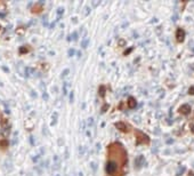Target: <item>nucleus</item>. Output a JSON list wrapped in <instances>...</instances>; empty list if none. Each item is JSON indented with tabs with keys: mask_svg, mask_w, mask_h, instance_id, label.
Segmentation results:
<instances>
[{
	"mask_svg": "<svg viewBox=\"0 0 194 176\" xmlns=\"http://www.w3.org/2000/svg\"><path fill=\"white\" fill-rule=\"evenodd\" d=\"M118 168H119V166H118L115 162L110 160V161L107 162V165H106V173L110 174V175H115Z\"/></svg>",
	"mask_w": 194,
	"mask_h": 176,
	"instance_id": "1",
	"label": "nucleus"
},
{
	"mask_svg": "<svg viewBox=\"0 0 194 176\" xmlns=\"http://www.w3.org/2000/svg\"><path fill=\"white\" fill-rule=\"evenodd\" d=\"M179 112L183 113V114H188L191 112V106L188 104H184V105H182L179 108Z\"/></svg>",
	"mask_w": 194,
	"mask_h": 176,
	"instance_id": "2",
	"label": "nucleus"
},
{
	"mask_svg": "<svg viewBox=\"0 0 194 176\" xmlns=\"http://www.w3.org/2000/svg\"><path fill=\"white\" fill-rule=\"evenodd\" d=\"M176 37H177V40L179 42H182L183 40H184V38H185V32L183 29H178L177 32H176Z\"/></svg>",
	"mask_w": 194,
	"mask_h": 176,
	"instance_id": "3",
	"label": "nucleus"
},
{
	"mask_svg": "<svg viewBox=\"0 0 194 176\" xmlns=\"http://www.w3.org/2000/svg\"><path fill=\"white\" fill-rule=\"evenodd\" d=\"M116 127H119V129H121V130H123V131H127V130H128L127 125H125L123 122H118V124H116Z\"/></svg>",
	"mask_w": 194,
	"mask_h": 176,
	"instance_id": "4",
	"label": "nucleus"
},
{
	"mask_svg": "<svg viewBox=\"0 0 194 176\" xmlns=\"http://www.w3.org/2000/svg\"><path fill=\"white\" fill-rule=\"evenodd\" d=\"M134 106H136V101H135V98L130 97L129 98V108H134Z\"/></svg>",
	"mask_w": 194,
	"mask_h": 176,
	"instance_id": "5",
	"label": "nucleus"
},
{
	"mask_svg": "<svg viewBox=\"0 0 194 176\" xmlns=\"http://www.w3.org/2000/svg\"><path fill=\"white\" fill-rule=\"evenodd\" d=\"M88 44H89V39H88V38H86V39L82 41V44H81V45H82V47L83 48H86L87 46H88Z\"/></svg>",
	"mask_w": 194,
	"mask_h": 176,
	"instance_id": "6",
	"label": "nucleus"
},
{
	"mask_svg": "<svg viewBox=\"0 0 194 176\" xmlns=\"http://www.w3.org/2000/svg\"><path fill=\"white\" fill-rule=\"evenodd\" d=\"M17 142V133L14 134V137H13V141H12V144H16Z\"/></svg>",
	"mask_w": 194,
	"mask_h": 176,
	"instance_id": "7",
	"label": "nucleus"
},
{
	"mask_svg": "<svg viewBox=\"0 0 194 176\" xmlns=\"http://www.w3.org/2000/svg\"><path fill=\"white\" fill-rule=\"evenodd\" d=\"M73 54H74V49H70L69 50V56H73Z\"/></svg>",
	"mask_w": 194,
	"mask_h": 176,
	"instance_id": "8",
	"label": "nucleus"
},
{
	"mask_svg": "<svg viewBox=\"0 0 194 176\" xmlns=\"http://www.w3.org/2000/svg\"><path fill=\"white\" fill-rule=\"evenodd\" d=\"M85 9H86V12H85V15H88V14H89V12H90V9H89L88 7H86Z\"/></svg>",
	"mask_w": 194,
	"mask_h": 176,
	"instance_id": "9",
	"label": "nucleus"
},
{
	"mask_svg": "<svg viewBox=\"0 0 194 176\" xmlns=\"http://www.w3.org/2000/svg\"><path fill=\"white\" fill-rule=\"evenodd\" d=\"M67 73H69V70L66 69V70H64V71H63V74H62V77H64V76H66Z\"/></svg>",
	"mask_w": 194,
	"mask_h": 176,
	"instance_id": "10",
	"label": "nucleus"
},
{
	"mask_svg": "<svg viewBox=\"0 0 194 176\" xmlns=\"http://www.w3.org/2000/svg\"><path fill=\"white\" fill-rule=\"evenodd\" d=\"M77 35H78V34H77V32H74V33L72 34V39H74V40H76V39H77Z\"/></svg>",
	"mask_w": 194,
	"mask_h": 176,
	"instance_id": "11",
	"label": "nucleus"
},
{
	"mask_svg": "<svg viewBox=\"0 0 194 176\" xmlns=\"http://www.w3.org/2000/svg\"><path fill=\"white\" fill-rule=\"evenodd\" d=\"M57 13H58V14H62V13H63V8H58Z\"/></svg>",
	"mask_w": 194,
	"mask_h": 176,
	"instance_id": "12",
	"label": "nucleus"
},
{
	"mask_svg": "<svg viewBox=\"0 0 194 176\" xmlns=\"http://www.w3.org/2000/svg\"><path fill=\"white\" fill-rule=\"evenodd\" d=\"M190 93H191V94H192V95H194V88H193V87H192V88H191V92H190Z\"/></svg>",
	"mask_w": 194,
	"mask_h": 176,
	"instance_id": "13",
	"label": "nucleus"
},
{
	"mask_svg": "<svg viewBox=\"0 0 194 176\" xmlns=\"http://www.w3.org/2000/svg\"><path fill=\"white\" fill-rule=\"evenodd\" d=\"M98 3H99V2H98V1H95V2H94V3H93V6H97V5H98Z\"/></svg>",
	"mask_w": 194,
	"mask_h": 176,
	"instance_id": "14",
	"label": "nucleus"
},
{
	"mask_svg": "<svg viewBox=\"0 0 194 176\" xmlns=\"http://www.w3.org/2000/svg\"><path fill=\"white\" fill-rule=\"evenodd\" d=\"M57 176H58V175H57Z\"/></svg>",
	"mask_w": 194,
	"mask_h": 176,
	"instance_id": "15",
	"label": "nucleus"
}]
</instances>
